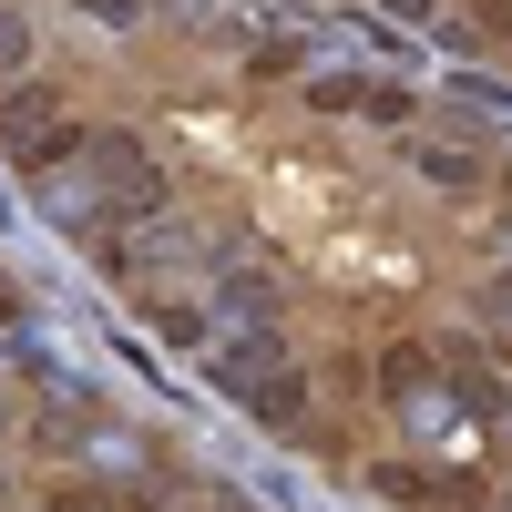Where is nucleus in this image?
I'll list each match as a JSON object with an SVG mask.
<instances>
[{"label": "nucleus", "mask_w": 512, "mask_h": 512, "mask_svg": "<svg viewBox=\"0 0 512 512\" xmlns=\"http://www.w3.org/2000/svg\"><path fill=\"white\" fill-rule=\"evenodd\" d=\"M82 154L103 164V185H113L123 216H164V164H154L134 134H82Z\"/></svg>", "instance_id": "1"}, {"label": "nucleus", "mask_w": 512, "mask_h": 512, "mask_svg": "<svg viewBox=\"0 0 512 512\" xmlns=\"http://www.w3.org/2000/svg\"><path fill=\"white\" fill-rule=\"evenodd\" d=\"M277 369H287V349H277V328H236L226 349H216V390H226V400H246L256 379H277Z\"/></svg>", "instance_id": "2"}, {"label": "nucleus", "mask_w": 512, "mask_h": 512, "mask_svg": "<svg viewBox=\"0 0 512 512\" xmlns=\"http://www.w3.org/2000/svg\"><path fill=\"white\" fill-rule=\"evenodd\" d=\"M369 390H390V400L431 390V338H390V349H379V379H369Z\"/></svg>", "instance_id": "3"}, {"label": "nucleus", "mask_w": 512, "mask_h": 512, "mask_svg": "<svg viewBox=\"0 0 512 512\" xmlns=\"http://www.w3.org/2000/svg\"><path fill=\"white\" fill-rule=\"evenodd\" d=\"M185 256H195V236H185L175 216H144L134 246H123V267H185Z\"/></svg>", "instance_id": "4"}, {"label": "nucleus", "mask_w": 512, "mask_h": 512, "mask_svg": "<svg viewBox=\"0 0 512 512\" xmlns=\"http://www.w3.org/2000/svg\"><path fill=\"white\" fill-rule=\"evenodd\" d=\"M216 297H226V318H236V328H267V318H277V277H267V267H246V277H226Z\"/></svg>", "instance_id": "5"}, {"label": "nucleus", "mask_w": 512, "mask_h": 512, "mask_svg": "<svg viewBox=\"0 0 512 512\" xmlns=\"http://www.w3.org/2000/svg\"><path fill=\"white\" fill-rule=\"evenodd\" d=\"M420 185L472 195V185H482V154H472V144H461V154H451V144H420Z\"/></svg>", "instance_id": "6"}, {"label": "nucleus", "mask_w": 512, "mask_h": 512, "mask_svg": "<svg viewBox=\"0 0 512 512\" xmlns=\"http://www.w3.org/2000/svg\"><path fill=\"white\" fill-rule=\"evenodd\" d=\"M246 410L267 420V431H287V420L308 410V379H297V369H277V379H256V390H246Z\"/></svg>", "instance_id": "7"}, {"label": "nucleus", "mask_w": 512, "mask_h": 512, "mask_svg": "<svg viewBox=\"0 0 512 512\" xmlns=\"http://www.w3.org/2000/svg\"><path fill=\"white\" fill-rule=\"evenodd\" d=\"M41 123H52V93H0V144L41 134Z\"/></svg>", "instance_id": "8"}, {"label": "nucleus", "mask_w": 512, "mask_h": 512, "mask_svg": "<svg viewBox=\"0 0 512 512\" xmlns=\"http://www.w3.org/2000/svg\"><path fill=\"white\" fill-rule=\"evenodd\" d=\"M359 113H369V123H410L420 103L400 93V82H359Z\"/></svg>", "instance_id": "9"}, {"label": "nucleus", "mask_w": 512, "mask_h": 512, "mask_svg": "<svg viewBox=\"0 0 512 512\" xmlns=\"http://www.w3.org/2000/svg\"><path fill=\"white\" fill-rule=\"evenodd\" d=\"M21 62H31V21H21V11H11V0H0V82H11V72H21Z\"/></svg>", "instance_id": "10"}, {"label": "nucleus", "mask_w": 512, "mask_h": 512, "mask_svg": "<svg viewBox=\"0 0 512 512\" xmlns=\"http://www.w3.org/2000/svg\"><path fill=\"white\" fill-rule=\"evenodd\" d=\"M52 512H113V502H103V492H82V482H62V492H52Z\"/></svg>", "instance_id": "11"}, {"label": "nucleus", "mask_w": 512, "mask_h": 512, "mask_svg": "<svg viewBox=\"0 0 512 512\" xmlns=\"http://www.w3.org/2000/svg\"><path fill=\"white\" fill-rule=\"evenodd\" d=\"M82 11H93L103 31H134V0H82Z\"/></svg>", "instance_id": "12"}, {"label": "nucleus", "mask_w": 512, "mask_h": 512, "mask_svg": "<svg viewBox=\"0 0 512 512\" xmlns=\"http://www.w3.org/2000/svg\"><path fill=\"white\" fill-rule=\"evenodd\" d=\"M11 318H21V287H11V277H0V328H11Z\"/></svg>", "instance_id": "13"}]
</instances>
